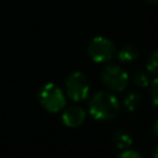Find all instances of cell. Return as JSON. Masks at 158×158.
<instances>
[{"label":"cell","mask_w":158,"mask_h":158,"mask_svg":"<svg viewBox=\"0 0 158 158\" xmlns=\"http://www.w3.org/2000/svg\"><path fill=\"white\" fill-rule=\"evenodd\" d=\"M121 110L118 99L110 91H98L89 100V114L99 121L115 118Z\"/></svg>","instance_id":"6da1fadb"},{"label":"cell","mask_w":158,"mask_h":158,"mask_svg":"<svg viewBox=\"0 0 158 158\" xmlns=\"http://www.w3.org/2000/svg\"><path fill=\"white\" fill-rule=\"evenodd\" d=\"M38 99L42 107L49 112H59L65 107L67 104L64 91L54 83L44 84L38 93Z\"/></svg>","instance_id":"7a4b0ae2"},{"label":"cell","mask_w":158,"mask_h":158,"mask_svg":"<svg viewBox=\"0 0 158 158\" xmlns=\"http://www.w3.org/2000/svg\"><path fill=\"white\" fill-rule=\"evenodd\" d=\"M65 94L75 102L84 101L90 94V83L86 75L81 72H73L68 74L64 81Z\"/></svg>","instance_id":"3957f363"},{"label":"cell","mask_w":158,"mask_h":158,"mask_svg":"<svg viewBox=\"0 0 158 158\" xmlns=\"http://www.w3.org/2000/svg\"><path fill=\"white\" fill-rule=\"evenodd\" d=\"M101 81L110 91L121 93L128 85V74L127 72L117 64H107L101 70Z\"/></svg>","instance_id":"277c9868"},{"label":"cell","mask_w":158,"mask_h":158,"mask_svg":"<svg viewBox=\"0 0 158 158\" xmlns=\"http://www.w3.org/2000/svg\"><path fill=\"white\" fill-rule=\"evenodd\" d=\"M88 54L95 63H109L116 54V46L107 37L96 36L88 44Z\"/></svg>","instance_id":"5b68a950"},{"label":"cell","mask_w":158,"mask_h":158,"mask_svg":"<svg viewBox=\"0 0 158 158\" xmlns=\"http://www.w3.org/2000/svg\"><path fill=\"white\" fill-rule=\"evenodd\" d=\"M85 118H86V112L79 105H72L67 107L62 114V122L67 127H70V128L81 126Z\"/></svg>","instance_id":"8992f818"},{"label":"cell","mask_w":158,"mask_h":158,"mask_svg":"<svg viewBox=\"0 0 158 158\" xmlns=\"http://www.w3.org/2000/svg\"><path fill=\"white\" fill-rule=\"evenodd\" d=\"M117 58L121 63L130 64L138 58V49L132 44H125L117 52Z\"/></svg>","instance_id":"52a82bcc"},{"label":"cell","mask_w":158,"mask_h":158,"mask_svg":"<svg viewBox=\"0 0 158 158\" xmlns=\"http://www.w3.org/2000/svg\"><path fill=\"white\" fill-rule=\"evenodd\" d=\"M132 137L130 136L128 132L123 131V130H118L114 133L112 136V143L117 149L125 151V149H130V147L132 146Z\"/></svg>","instance_id":"ba28073f"},{"label":"cell","mask_w":158,"mask_h":158,"mask_svg":"<svg viewBox=\"0 0 158 158\" xmlns=\"http://www.w3.org/2000/svg\"><path fill=\"white\" fill-rule=\"evenodd\" d=\"M139 104H141V95L136 91H131L126 94L123 98V106L130 112L136 111L139 107Z\"/></svg>","instance_id":"9c48e42d"},{"label":"cell","mask_w":158,"mask_h":158,"mask_svg":"<svg viewBox=\"0 0 158 158\" xmlns=\"http://www.w3.org/2000/svg\"><path fill=\"white\" fill-rule=\"evenodd\" d=\"M132 80H133L135 85H137L138 88H148L149 84H151V80H149L148 74L146 72H143V70L135 72V74L132 77Z\"/></svg>","instance_id":"30bf717a"},{"label":"cell","mask_w":158,"mask_h":158,"mask_svg":"<svg viewBox=\"0 0 158 158\" xmlns=\"http://www.w3.org/2000/svg\"><path fill=\"white\" fill-rule=\"evenodd\" d=\"M146 69L149 74L154 75V77H158V51H154L148 60H147V64H146Z\"/></svg>","instance_id":"8fae6325"},{"label":"cell","mask_w":158,"mask_h":158,"mask_svg":"<svg viewBox=\"0 0 158 158\" xmlns=\"http://www.w3.org/2000/svg\"><path fill=\"white\" fill-rule=\"evenodd\" d=\"M149 93H151V99L152 102L158 106V77H156L151 84H149Z\"/></svg>","instance_id":"7c38bea8"},{"label":"cell","mask_w":158,"mask_h":158,"mask_svg":"<svg viewBox=\"0 0 158 158\" xmlns=\"http://www.w3.org/2000/svg\"><path fill=\"white\" fill-rule=\"evenodd\" d=\"M116 158H142V156L133 149H125Z\"/></svg>","instance_id":"4fadbf2b"},{"label":"cell","mask_w":158,"mask_h":158,"mask_svg":"<svg viewBox=\"0 0 158 158\" xmlns=\"http://www.w3.org/2000/svg\"><path fill=\"white\" fill-rule=\"evenodd\" d=\"M152 131H153L154 136H156V137H158V118L154 121V123H153V127H152Z\"/></svg>","instance_id":"5bb4252c"},{"label":"cell","mask_w":158,"mask_h":158,"mask_svg":"<svg viewBox=\"0 0 158 158\" xmlns=\"http://www.w3.org/2000/svg\"><path fill=\"white\" fill-rule=\"evenodd\" d=\"M153 158H158V146L156 147L154 149V153H153Z\"/></svg>","instance_id":"9a60e30c"},{"label":"cell","mask_w":158,"mask_h":158,"mask_svg":"<svg viewBox=\"0 0 158 158\" xmlns=\"http://www.w3.org/2000/svg\"><path fill=\"white\" fill-rule=\"evenodd\" d=\"M144 1H147L149 4H158V0H144Z\"/></svg>","instance_id":"2e32d148"}]
</instances>
